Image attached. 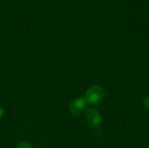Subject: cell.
<instances>
[{"mask_svg": "<svg viewBox=\"0 0 149 148\" xmlns=\"http://www.w3.org/2000/svg\"><path fill=\"white\" fill-rule=\"evenodd\" d=\"M84 97L88 104L93 106H97L102 102L105 97V91L102 86L95 85L91 86L86 91Z\"/></svg>", "mask_w": 149, "mask_h": 148, "instance_id": "cell-1", "label": "cell"}, {"mask_svg": "<svg viewBox=\"0 0 149 148\" xmlns=\"http://www.w3.org/2000/svg\"><path fill=\"white\" fill-rule=\"evenodd\" d=\"M86 118V121L88 125L93 128L99 127L102 124V118L100 113L93 107L87 108Z\"/></svg>", "mask_w": 149, "mask_h": 148, "instance_id": "cell-2", "label": "cell"}, {"mask_svg": "<svg viewBox=\"0 0 149 148\" xmlns=\"http://www.w3.org/2000/svg\"><path fill=\"white\" fill-rule=\"evenodd\" d=\"M86 100L85 97H79L74 99L69 105V111L72 114L78 115L82 113L86 108Z\"/></svg>", "mask_w": 149, "mask_h": 148, "instance_id": "cell-3", "label": "cell"}, {"mask_svg": "<svg viewBox=\"0 0 149 148\" xmlns=\"http://www.w3.org/2000/svg\"><path fill=\"white\" fill-rule=\"evenodd\" d=\"M17 148H33V147H32V146H31L29 142H27V141H22V142H20V143L17 145Z\"/></svg>", "mask_w": 149, "mask_h": 148, "instance_id": "cell-4", "label": "cell"}, {"mask_svg": "<svg viewBox=\"0 0 149 148\" xmlns=\"http://www.w3.org/2000/svg\"><path fill=\"white\" fill-rule=\"evenodd\" d=\"M143 105H144V106L149 110V96L148 97H146L145 99H144V100H143Z\"/></svg>", "mask_w": 149, "mask_h": 148, "instance_id": "cell-5", "label": "cell"}, {"mask_svg": "<svg viewBox=\"0 0 149 148\" xmlns=\"http://www.w3.org/2000/svg\"><path fill=\"white\" fill-rule=\"evenodd\" d=\"M3 109L0 107V120H1L2 117H3Z\"/></svg>", "mask_w": 149, "mask_h": 148, "instance_id": "cell-6", "label": "cell"}]
</instances>
